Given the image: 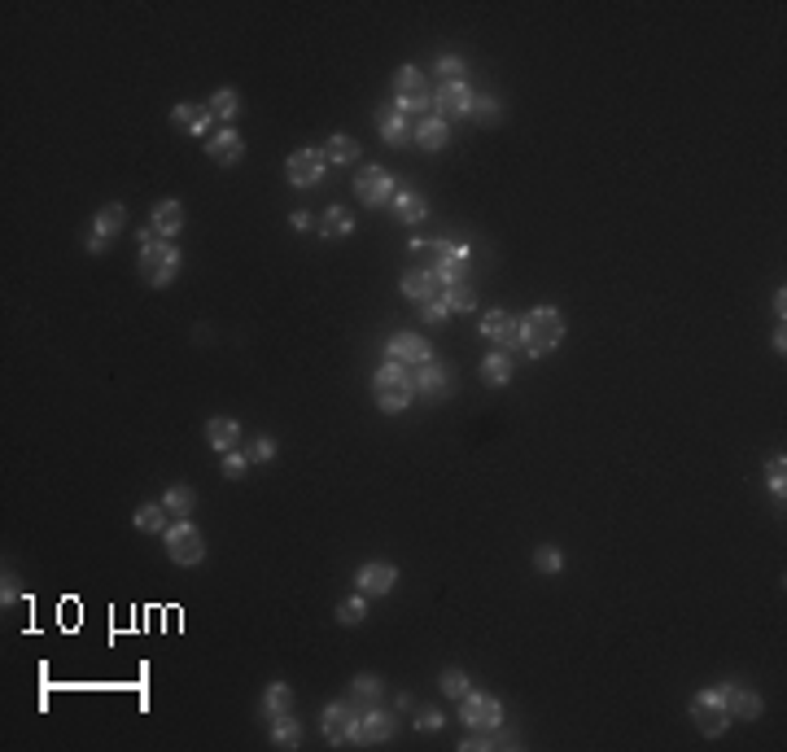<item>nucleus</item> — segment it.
Masks as SVG:
<instances>
[{
    "label": "nucleus",
    "mask_w": 787,
    "mask_h": 752,
    "mask_svg": "<svg viewBox=\"0 0 787 752\" xmlns=\"http://www.w3.org/2000/svg\"><path fill=\"white\" fill-rule=\"evenodd\" d=\"M565 337V320L556 306H534L530 315H520V346L530 351V359H542L560 346Z\"/></svg>",
    "instance_id": "obj_1"
},
{
    "label": "nucleus",
    "mask_w": 787,
    "mask_h": 752,
    "mask_svg": "<svg viewBox=\"0 0 787 752\" xmlns=\"http://www.w3.org/2000/svg\"><path fill=\"white\" fill-rule=\"evenodd\" d=\"M180 267H184L180 250H175L171 241H158V236L145 227V232H141V276H145V284L162 289V284H171V280L180 276Z\"/></svg>",
    "instance_id": "obj_2"
},
{
    "label": "nucleus",
    "mask_w": 787,
    "mask_h": 752,
    "mask_svg": "<svg viewBox=\"0 0 787 752\" xmlns=\"http://www.w3.org/2000/svg\"><path fill=\"white\" fill-rule=\"evenodd\" d=\"M372 394H376V407L381 411H403L407 402L416 399V385H412V372L403 363H385L381 372L372 376Z\"/></svg>",
    "instance_id": "obj_3"
},
{
    "label": "nucleus",
    "mask_w": 787,
    "mask_h": 752,
    "mask_svg": "<svg viewBox=\"0 0 787 752\" xmlns=\"http://www.w3.org/2000/svg\"><path fill=\"white\" fill-rule=\"evenodd\" d=\"M394 105L403 114H429L433 92H429V79L420 75L416 66H398L394 71Z\"/></svg>",
    "instance_id": "obj_4"
},
{
    "label": "nucleus",
    "mask_w": 787,
    "mask_h": 752,
    "mask_svg": "<svg viewBox=\"0 0 787 752\" xmlns=\"http://www.w3.org/2000/svg\"><path fill=\"white\" fill-rule=\"evenodd\" d=\"M416 250H429L433 254V276L446 284H464V267H468V246H460V241H412Z\"/></svg>",
    "instance_id": "obj_5"
},
{
    "label": "nucleus",
    "mask_w": 787,
    "mask_h": 752,
    "mask_svg": "<svg viewBox=\"0 0 787 752\" xmlns=\"http://www.w3.org/2000/svg\"><path fill=\"white\" fill-rule=\"evenodd\" d=\"M162 538H167V555H171L175 564H184V569L201 564V555H206V538H201V529H197L193 521H171Z\"/></svg>",
    "instance_id": "obj_6"
},
{
    "label": "nucleus",
    "mask_w": 787,
    "mask_h": 752,
    "mask_svg": "<svg viewBox=\"0 0 787 752\" xmlns=\"http://www.w3.org/2000/svg\"><path fill=\"white\" fill-rule=\"evenodd\" d=\"M691 722L704 730V735H722V730L731 727V709H726V700H722V687L700 691V696L691 700Z\"/></svg>",
    "instance_id": "obj_7"
},
{
    "label": "nucleus",
    "mask_w": 787,
    "mask_h": 752,
    "mask_svg": "<svg viewBox=\"0 0 787 752\" xmlns=\"http://www.w3.org/2000/svg\"><path fill=\"white\" fill-rule=\"evenodd\" d=\"M460 718H464V727H472V730H499L503 727V704L494 700V696L468 691L464 700H460Z\"/></svg>",
    "instance_id": "obj_8"
},
{
    "label": "nucleus",
    "mask_w": 787,
    "mask_h": 752,
    "mask_svg": "<svg viewBox=\"0 0 787 752\" xmlns=\"http://www.w3.org/2000/svg\"><path fill=\"white\" fill-rule=\"evenodd\" d=\"M359 696L355 700H337V704H324L320 709V722H324V739L328 744H350V730H355V718H359Z\"/></svg>",
    "instance_id": "obj_9"
},
{
    "label": "nucleus",
    "mask_w": 787,
    "mask_h": 752,
    "mask_svg": "<svg viewBox=\"0 0 787 752\" xmlns=\"http://www.w3.org/2000/svg\"><path fill=\"white\" fill-rule=\"evenodd\" d=\"M394 188H398V184H394V176L385 167H359V176H355V193H359V201L372 206V210H376V206H390Z\"/></svg>",
    "instance_id": "obj_10"
},
{
    "label": "nucleus",
    "mask_w": 787,
    "mask_h": 752,
    "mask_svg": "<svg viewBox=\"0 0 787 752\" xmlns=\"http://www.w3.org/2000/svg\"><path fill=\"white\" fill-rule=\"evenodd\" d=\"M324 171H328L324 149H297L294 158H289V167H285V176H289L294 188H316V184L324 179Z\"/></svg>",
    "instance_id": "obj_11"
},
{
    "label": "nucleus",
    "mask_w": 787,
    "mask_h": 752,
    "mask_svg": "<svg viewBox=\"0 0 787 752\" xmlns=\"http://www.w3.org/2000/svg\"><path fill=\"white\" fill-rule=\"evenodd\" d=\"M394 735V713L385 709H359L355 730H350V744H385Z\"/></svg>",
    "instance_id": "obj_12"
},
{
    "label": "nucleus",
    "mask_w": 787,
    "mask_h": 752,
    "mask_svg": "<svg viewBox=\"0 0 787 752\" xmlns=\"http://www.w3.org/2000/svg\"><path fill=\"white\" fill-rule=\"evenodd\" d=\"M472 88H468L464 79H455V83H438L433 88V114L438 119H460V114H468L472 110Z\"/></svg>",
    "instance_id": "obj_13"
},
{
    "label": "nucleus",
    "mask_w": 787,
    "mask_h": 752,
    "mask_svg": "<svg viewBox=\"0 0 787 752\" xmlns=\"http://www.w3.org/2000/svg\"><path fill=\"white\" fill-rule=\"evenodd\" d=\"M412 385H416V394L438 402L451 394V368H446L442 359H429V363H420L416 372H412Z\"/></svg>",
    "instance_id": "obj_14"
},
{
    "label": "nucleus",
    "mask_w": 787,
    "mask_h": 752,
    "mask_svg": "<svg viewBox=\"0 0 787 752\" xmlns=\"http://www.w3.org/2000/svg\"><path fill=\"white\" fill-rule=\"evenodd\" d=\"M385 354H390L394 363H403V368H420V363L433 359L429 342H424L420 333H398V337H390V342H385Z\"/></svg>",
    "instance_id": "obj_15"
},
{
    "label": "nucleus",
    "mask_w": 787,
    "mask_h": 752,
    "mask_svg": "<svg viewBox=\"0 0 787 752\" xmlns=\"http://www.w3.org/2000/svg\"><path fill=\"white\" fill-rule=\"evenodd\" d=\"M481 337H491L499 351H517L520 346V320H512L508 311H486V315H481Z\"/></svg>",
    "instance_id": "obj_16"
},
{
    "label": "nucleus",
    "mask_w": 787,
    "mask_h": 752,
    "mask_svg": "<svg viewBox=\"0 0 787 752\" xmlns=\"http://www.w3.org/2000/svg\"><path fill=\"white\" fill-rule=\"evenodd\" d=\"M123 219H127L123 201H110V206H101V210H97V224H92V236H88V250H92V254L105 250V246H110V236H119V232H123Z\"/></svg>",
    "instance_id": "obj_17"
},
{
    "label": "nucleus",
    "mask_w": 787,
    "mask_h": 752,
    "mask_svg": "<svg viewBox=\"0 0 787 752\" xmlns=\"http://www.w3.org/2000/svg\"><path fill=\"white\" fill-rule=\"evenodd\" d=\"M206 153L219 162V167H237L241 158H246V140H241V131H232V127H219V131H210V140H206Z\"/></svg>",
    "instance_id": "obj_18"
},
{
    "label": "nucleus",
    "mask_w": 787,
    "mask_h": 752,
    "mask_svg": "<svg viewBox=\"0 0 787 752\" xmlns=\"http://www.w3.org/2000/svg\"><path fill=\"white\" fill-rule=\"evenodd\" d=\"M355 586H359V595H390L398 586V569L394 564H364L355 574Z\"/></svg>",
    "instance_id": "obj_19"
},
{
    "label": "nucleus",
    "mask_w": 787,
    "mask_h": 752,
    "mask_svg": "<svg viewBox=\"0 0 787 752\" xmlns=\"http://www.w3.org/2000/svg\"><path fill=\"white\" fill-rule=\"evenodd\" d=\"M403 294L412 302H433V298H442V280L433 276V267H412L403 276Z\"/></svg>",
    "instance_id": "obj_20"
},
{
    "label": "nucleus",
    "mask_w": 787,
    "mask_h": 752,
    "mask_svg": "<svg viewBox=\"0 0 787 752\" xmlns=\"http://www.w3.org/2000/svg\"><path fill=\"white\" fill-rule=\"evenodd\" d=\"M171 123L180 127V131H189V136H206V140H210V123H215V114H210V105H175Z\"/></svg>",
    "instance_id": "obj_21"
},
{
    "label": "nucleus",
    "mask_w": 787,
    "mask_h": 752,
    "mask_svg": "<svg viewBox=\"0 0 787 752\" xmlns=\"http://www.w3.org/2000/svg\"><path fill=\"white\" fill-rule=\"evenodd\" d=\"M184 227V201H158V210H153V219H149V232L158 236V241H167V236H175Z\"/></svg>",
    "instance_id": "obj_22"
},
{
    "label": "nucleus",
    "mask_w": 787,
    "mask_h": 752,
    "mask_svg": "<svg viewBox=\"0 0 787 752\" xmlns=\"http://www.w3.org/2000/svg\"><path fill=\"white\" fill-rule=\"evenodd\" d=\"M722 700L731 709V718H762V696H757L753 687L726 682V687H722Z\"/></svg>",
    "instance_id": "obj_23"
},
{
    "label": "nucleus",
    "mask_w": 787,
    "mask_h": 752,
    "mask_svg": "<svg viewBox=\"0 0 787 752\" xmlns=\"http://www.w3.org/2000/svg\"><path fill=\"white\" fill-rule=\"evenodd\" d=\"M412 140H416L420 149H442L446 140H451V127H446V119H438V114H424L416 127H412Z\"/></svg>",
    "instance_id": "obj_24"
},
{
    "label": "nucleus",
    "mask_w": 787,
    "mask_h": 752,
    "mask_svg": "<svg viewBox=\"0 0 787 752\" xmlns=\"http://www.w3.org/2000/svg\"><path fill=\"white\" fill-rule=\"evenodd\" d=\"M394 215H398L403 224H420V219L429 215V201L420 198L416 188H407V184H398V188H394Z\"/></svg>",
    "instance_id": "obj_25"
},
{
    "label": "nucleus",
    "mask_w": 787,
    "mask_h": 752,
    "mask_svg": "<svg viewBox=\"0 0 787 752\" xmlns=\"http://www.w3.org/2000/svg\"><path fill=\"white\" fill-rule=\"evenodd\" d=\"M381 140H385V145H407V140H412V123H407V114H403L398 105H385V110H381Z\"/></svg>",
    "instance_id": "obj_26"
},
{
    "label": "nucleus",
    "mask_w": 787,
    "mask_h": 752,
    "mask_svg": "<svg viewBox=\"0 0 787 752\" xmlns=\"http://www.w3.org/2000/svg\"><path fill=\"white\" fill-rule=\"evenodd\" d=\"M206 438H210V447L219 455H228V451H237L241 447V425L237 420H223V416H215L210 425H206Z\"/></svg>",
    "instance_id": "obj_27"
},
{
    "label": "nucleus",
    "mask_w": 787,
    "mask_h": 752,
    "mask_svg": "<svg viewBox=\"0 0 787 752\" xmlns=\"http://www.w3.org/2000/svg\"><path fill=\"white\" fill-rule=\"evenodd\" d=\"M167 516H171V512H167L162 503H141L136 516H131V525L141 529V534H167Z\"/></svg>",
    "instance_id": "obj_28"
},
{
    "label": "nucleus",
    "mask_w": 787,
    "mask_h": 752,
    "mask_svg": "<svg viewBox=\"0 0 787 752\" xmlns=\"http://www.w3.org/2000/svg\"><path fill=\"white\" fill-rule=\"evenodd\" d=\"M271 744H276V748H297V744H302V727H297L294 713L271 718Z\"/></svg>",
    "instance_id": "obj_29"
},
{
    "label": "nucleus",
    "mask_w": 787,
    "mask_h": 752,
    "mask_svg": "<svg viewBox=\"0 0 787 752\" xmlns=\"http://www.w3.org/2000/svg\"><path fill=\"white\" fill-rule=\"evenodd\" d=\"M294 709V691H289V682H267V691H263V713L267 718H280V713H289Z\"/></svg>",
    "instance_id": "obj_30"
},
{
    "label": "nucleus",
    "mask_w": 787,
    "mask_h": 752,
    "mask_svg": "<svg viewBox=\"0 0 787 752\" xmlns=\"http://www.w3.org/2000/svg\"><path fill=\"white\" fill-rule=\"evenodd\" d=\"M481 381H486V385H508V381H512V354L508 351L486 354V363H481Z\"/></svg>",
    "instance_id": "obj_31"
},
{
    "label": "nucleus",
    "mask_w": 787,
    "mask_h": 752,
    "mask_svg": "<svg viewBox=\"0 0 787 752\" xmlns=\"http://www.w3.org/2000/svg\"><path fill=\"white\" fill-rule=\"evenodd\" d=\"M210 114L223 119V123H232V119L241 114V97H237V88H219V92L210 97Z\"/></svg>",
    "instance_id": "obj_32"
},
{
    "label": "nucleus",
    "mask_w": 787,
    "mask_h": 752,
    "mask_svg": "<svg viewBox=\"0 0 787 752\" xmlns=\"http://www.w3.org/2000/svg\"><path fill=\"white\" fill-rule=\"evenodd\" d=\"M350 227H355V215H350L345 206H333V210L324 215L320 232H324V236H333V241H337V236H350Z\"/></svg>",
    "instance_id": "obj_33"
},
{
    "label": "nucleus",
    "mask_w": 787,
    "mask_h": 752,
    "mask_svg": "<svg viewBox=\"0 0 787 752\" xmlns=\"http://www.w3.org/2000/svg\"><path fill=\"white\" fill-rule=\"evenodd\" d=\"M162 507H167L171 516H180V521H184V516L197 507V495L189 490V486H171V490H167V499H162Z\"/></svg>",
    "instance_id": "obj_34"
},
{
    "label": "nucleus",
    "mask_w": 787,
    "mask_h": 752,
    "mask_svg": "<svg viewBox=\"0 0 787 752\" xmlns=\"http://www.w3.org/2000/svg\"><path fill=\"white\" fill-rule=\"evenodd\" d=\"M468 119H477V123H494V119H503V105H499V97L481 92V97H472V110H468Z\"/></svg>",
    "instance_id": "obj_35"
},
{
    "label": "nucleus",
    "mask_w": 787,
    "mask_h": 752,
    "mask_svg": "<svg viewBox=\"0 0 787 752\" xmlns=\"http://www.w3.org/2000/svg\"><path fill=\"white\" fill-rule=\"evenodd\" d=\"M368 617V595H350V600L337 603V622L342 626H359Z\"/></svg>",
    "instance_id": "obj_36"
},
{
    "label": "nucleus",
    "mask_w": 787,
    "mask_h": 752,
    "mask_svg": "<svg viewBox=\"0 0 787 752\" xmlns=\"http://www.w3.org/2000/svg\"><path fill=\"white\" fill-rule=\"evenodd\" d=\"M442 302H446V311H472V306H477V294H472L468 284H446Z\"/></svg>",
    "instance_id": "obj_37"
},
{
    "label": "nucleus",
    "mask_w": 787,
    "mask_h": 752,
    "mask_svg": "<svg viewBox=\"0 0 787 752\" xmlns=\"http://www.w3.org/2000/svg\"><path fill=\"white\" fill-rule=\"evenodd\" d=\"M324 158H328V162H355V158H359V145H355L350 136H333V140L324 145Z\"/></svg>",
    "instance_id": "obj_38"
},
{
    "label": "nucleus",
    "mask_w": 787,
    "mask_h": 752,
    "mask_svg": "<svg viewBox=\"0 0 787 752\" xmlns=\"http://www.w3.org/2000/svg\"><path fill=\"white\" fill-rule=\"evenodd\" d=\"M438 687H442V696H451V700H464L468 691H472V682H468L464 670H446Z\"/></svg>",
    "instance_id": "obj_39"
},
{
    "label": "nucleus",
    "mask_w": 787,
    "mask_h": 752,
    "mask_svg": "<svg viewBox=\"0 0 787 752\" xmlns=\"http://www.w3.org/2000/svg\"><path fill=\"white\" fill-rule=\"evenodd\" d=\"M534 569H539V574H560V569H565V555H560V547H551V543H547V547H539V552H534Z\"/></svg>",
    "instance_id": "obj_40"
},
{
    "label": "nucleus",
    "mask_w": 787,
    "mask_h": 752,
    "mask_svg": "<svg viewBox=\"0 0 787 752\" xmlns=\"http://www.w3.org/2000/svg\"><path fill=\"white\" fill-rule=\"evenodd\" d=\"M464 57H455V53H442L438 57V75H442V83H455V79H464Z\"/></svg>",
    "instance_id": "obj_41"
},
{
    "label": "nucleus",
    "mask_w": 787,
    "mask_h": 752,
    "mask_svg": "<svg viewBox=\"0 0 787 752\" xmlns=\"http://www.w3.org/2000/svg\"><path fill=\"white\" fill-rule=\"evenodd\" d=\"M350 691H355V696H364V700H376V696L385 691V682H381L376 674H359L355 682H350Z\"/></svg>",
    "instance_id": "obj_42"
},
{
    "label": "nucleus",
    "mask_w": 787,
    "mask_h": 752,
    "mask_svg": "<svg viewBox=\"0 0 787 752\" xmlns=\"http://www.w3.org/2000/svg\"><path fill=\"white\" fill-rule=\"evenodd\" d=\"M246 464H249V455H241V451H228L223 455V477H246Z\"/></svg>",
    "instance_id": "obj_43"
},
{
    "label": "nucleus",
    "mask_w": 787,
    "mask_h": 752,
    "mask_svg": "<svg viewBox=\"0 0 787 752\" xmlns=\"http://www.w3.org/2000/svg\"><path fill=\"white\" fill-rule=\"evenodd\" d=\"M420 315H424V324H442L451 311H446L442 298H433V302H420Z\"/></svg>",
    "instance_id": "obj_44"
},
{
    "label": "nucleus",
    "mask_w": 787,
    "mask_h": 752,
    "mask_svg": "<svg viewBox=\"0 0 787 752\" xmlns=\"http://www.w3.org/2000/svg\"><path fill=\"white\" fill-rule=\"evenodd\" d=\"M416 730H442V713H438V709H420Z\"/></svg>",
    "instance_id": "obj_45"
},
{
    "label": "nucleus",
    "mask_w": 787,
    "mask_h": 752,
    "mask_svg": "<svg viewBox=\"0 0 787 752\" xmlns=\"http://www.w3.org/2000/svg\"><path fill=\"white\" fill-rule=\"evenodd\" d=\"M249 459H276V442H271V438H258V442L249 447Z\"/></svg>",
    "instance_id": "obj_46"
},
{
    "label": "nucleus",
    "mask_w": 787,
    "mask_h": 752,
    "mask_svg": "<svg viewBox=\"0 0 787 752\" xmlns=\"http://www.w3.org/2000/svg\"><path fill=\"white\" fill-rule=\"evenodd\" d=\"M0 600H5V608H9V603L18 600V577H9V574H5V595H0Z\"/></svg>",
    "instance_id": "obj_47"
},
{
    "label": "nucleus",
    "mask_w": 787,
    "mask_h": 752,
    "mask_svg": "<svg viewBox=\"0 0 787 752\" xmlns=\"http://www.w3.org/2000/svg\"><path fill=\"white\" fill-rule=\"evenodd\" d=\"M311 224H316V219H311L306 210H297V215H294V227H297V232H306V227H311Z\"/></svg>",
    "instance_id": "obj_48"
},
{
    "label": "nucleus",
    "mask_w": 787,
    "mask_h": 752,
    "mask_svg": "<svg viewBox=\"0 0 787 752\" xmlns=\"http://www.w3.org/2000/svg\"><path fill=\"white\" fill-rule=\"evenodd\" d=\"M783 302H787V294H783V289H779V294H774V311H779V324H783V311H787Z\"/></svg>",
    "instance_id": "obj_49"
}]
</instances>
